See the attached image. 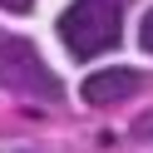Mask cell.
I'll use <instances>...</instances> for the list:
<instances>
[{
  "instance_id": "obj_1",
  "label": "cell",
  "mask_w": 153,
  "mask_h": 153,
  "mask_svg": "<svg viewBox=\"0 0 153 153\" xmlns=\"http://www.w3.org/2000/svg\"><path fill=\"white\" fill-rule=\"evenodd\" d=\"M59 40L74 59H99L123 40V0H74L59 20Z\"/></svg>"
},
{
  "instance_id": "obj_4",
  "label": "cell",
  "mask_w": 153,
  "mask_h": 153,
  "mask_svg": "<svg viewBox=\"0 0 153 153\" xmlns=\"http://www.w3.org/2000/svg\"><path fill=\"white\" fill-rule=\"evenodd\" d=\"M138 45H143V50L153 54V10L143 15V25H138Z\"/></svg>"
},
{
  "instance_id": "obj_2",
  "label": "cell",
  "mask_w": 153,
  "mask_h": 153,
  "mask_svg": "<svg viewBox=\"0 0 153 153\" xmlns=\"http://www.w3.org/2000/svg\"><path fill=\"white\" fill-rule=\"evenodd\" d=\"M0 84L15 89V94H30V99H45V104L64 99L59 79H54L50 64L40 59V50H35L30 40H20V35H0Z\"/></svg>"
},
{
  "instance_id": "obj_5",
  "label": "cell",
  "mask_w": 153,
  "mask_h": 153,
  "mask_svg": "<svg viewBox=\"0 0 153 153\" xmlns=\"http://www.w3.org/2000/svg\"><path fill=\"white\" fill-rule=\"evenodd\" d=\"M35 0H0V10H10V15H25Z\"/></svg>"
},
{
  "instance_id": "obj_3",
  "label": "cell",
  "mask_w": 153,
  "mask_h": 153,
  "mask_svg": "<svg viewBox=\"0 0 153 153\" xmlns=\"http://www.w3.org/2000/svg\"><path fill=\"white\" fill-rule=\"evenodd\" d=\"M138 74L133 69H99V74H89L84 79V104H123V99H133L138 94Z\"/></svg>"
}]
</instances>
